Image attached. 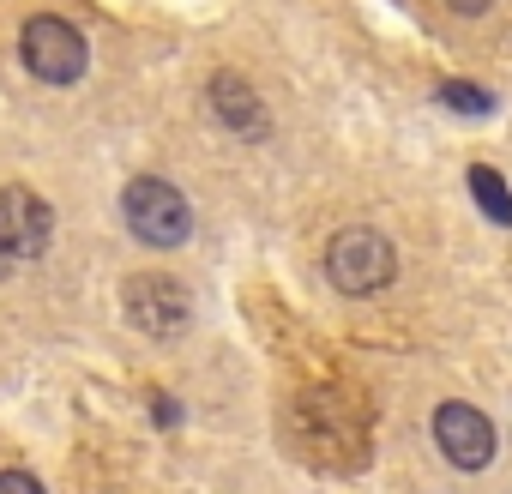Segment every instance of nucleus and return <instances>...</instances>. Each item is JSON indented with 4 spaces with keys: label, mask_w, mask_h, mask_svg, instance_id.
<instances>
[{
    "label": "nucleus",
    "mask_w": 512,
    "mask_h": 494,
    "mask_svg": "<svg viewBox=\"0 0 512 494\" xmlns=\"http://www.w3.org/2000/svg\"><path fill=\"white\" fill-rule=\"evenodd\" d=\"M326 278L344 290V296H374L398 278V247L368 229V223H350L326 241Z\"/></svg>",
    "instance_id": "nucleus-1"
},
{
    "label": "nucleus",
    "mask_w": 512,
    "mask_h": 494,
    "mask_svg": "<svg viewBox=\"0 0 512 494\" xmlns=\"http://www.w3.org/2000/svg\"><path fill=\"white\" fill-rule=\"evenodd\" d=\"M121 217H127V229H133L145 247H181V241L193 235L187 193L169 187L163 175H133L127 193H121Z\"/></svg>",
    "instance_id": "nucleus-2"
},
{
    "label": "nucleus",
    "mask_w": 512,
    "mask_h": 494,
    "mask_svg": "<svg viewBox=\"0 0 512 494\" xmlns=\"http://www.w3.org/2000/svg\"><path fill=\"white\" fill-rule=\"evenodd\" d=\"M19 61H25L31 79H43V85H73V79H85L91 49H85V37H79L67 19L37 13V19L19 31Z\"/></svg>",
    "instance_id": "nucleus-3"
},
{
    "label": "nucleus",
    "mask_w": 512,
    "mask_h": 494,
    "mask_svg": "<svg viewBox=\"0 0 512 494\" xmlns=\"http://www.w3.org/2000/svg\"><path fill=\"white\" fill-rule=\"evenodd\" d=\"M121 308L145 338H181L193 326V296L169 272H133L121 284Z\"/></svg>",
    "instance_id": "nucleus-4"
},
{
    "label": "nucleus",
    "mask_w": 512,
    "mask_h": 494,
    "mask_svg": "<svg viewBox=\"0 0 512 494\" xmlns=\"http://www.w3.org/2000/svg\"><path fill=\"white\" fill-rule=\"evenodd\" d=\"M434 446H440L446 464H458V470H488V464H494V422H488L476 404L446 398V404L434 410Z\"/></svg>",
    "instance_id": "nucleus-5"
},
{
    "label": "nucleus",
    "mask_w": 512,
    "mask_h": 494,
    "mask_svg": "<svg viewBox=\"0 0 512 494\" xmlns=\"http://www.w3.org/2000/svg\"><path fill=\"white\" fill-rule=\"evenodd\" d=\"M55 235V211L31 187H0V247L7 260H43Z\"/></svg>",
    "instance_id": "nucleus-6"
},
{
    "label": "nucleus",
    "mask_w": 512,
    "mask_h": 494,
    "mask_svg": "<svg viewBox=\"0 0 512 494\" xmlns=\"http://www.w3.org/2000/svg\"><path fill=\"white\" fill-rule=\"evenodd\" d=\"M296 416L314 422V440H308V446H320L314 458H344V464H356V458L368 452V422H362L350 404H338V398H314V404H302Z\"/></svg>",
    "instance_id": "nucleus-7"
},
{
    "label": "nucleus",
    "mask_w": 512,
    "mask_h": 494,
    "mask_svg": "<svg viewBox=\"0 0 512 494\" xmlns=\"http://www.w3.org/2000/svg\"><path fill=\"white\" fill-rule=\"evenodd\" d=\"M205 97H211V109H217V121H223L229 133H241V139H260V133H266V103L253 97L235 73H217V79L205 85Z\"/></svg>",
    "instance_id": "nucleus-8"
},
{
    "label": "nucleus",
    "mask_w": 512,
    "mask_h": 494,
    "mask_svg": "<svg viewBox=\"0 0 512 494\" xmlns=\"http://www.w3.org/2000/svg\"><path fill=\"white\" fill-rule=\"evenodd\" d=\"M470 193H476V205H482V217H488V223H512V187H506L488 163H476V169H470Z\"/></svg>",
    "instance_id": "nucleus-9"
},
{
    "label": "nucleus",
    "mask_w": 512,
    "mask_h": 494,
    "mask_svg": "<svg viewBox=\"0 0 512 494\" xmlns=\"http://www.w3.org/2000/svg\"><path fill=\"white\" fill-rule=\"evenodd\" d=\"M440 103H452V109H470V115H488V109H494V97H488V91H476V85H458V79H446V85H440Z\"/></svg>",
    "instance_id": "nucleus-10"
},
{
    "label": "nucleus",
    "mask_w": 512,
    "mask_h": 494,
    "mask_svg": "<svg viewBox=\"0 0 512 494\" xmlns=\"http://www.w3.org/2000/svg\"><path fill=\"white\" fill-rule=\"evenodd\" d=\"M0 494H43V482L31 470H0Z\"/></svg>",
    "instance_id": "nucleus-11"
},
{
    "label": "nucleus",
    "mask_w": 512,
    "mask_h": 494,
    "mask_svg": "<svg viewBox=\"0 0 512 494\" xmlns=\"http://www.w3.org/2000/svg\"><path fill=\"white\" fill-rule=\"evenodd\" d=\"M446 7H452V13H458V19H482V13H488V7H494V0H446Z\"/></svg>",
    "instance_id": "nucleus-12"
},
{
    "label": "nucleus",
    "mask_w": 512,
    "mask_h": 494,
    "mask_svg": "<svg viewBox=\"0 0 512 494\" xmlns=\"http://www.w3.org/2000/svg\"><path fill=\"white\" fill-rule=\"evenodd\" d=\"M13 272V260H7V247H0V278H7Z\"/></svg>",
    "instance_id": "nucleus-13"
}]
</instances>
